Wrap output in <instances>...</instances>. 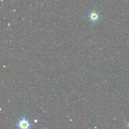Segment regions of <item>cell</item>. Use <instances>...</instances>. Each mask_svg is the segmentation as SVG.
<instances>
[{"label": "cell", "mask_w": 129, "mask_h": 129, "mask_svg": "<svg viewBox=\"0 0 129 129\" xmlns=\"http://www.w3.org/2000/svg\"><path fill=\"white\" fill-rule=\"evenodd\" d=\"M88 22L91 25H95L100 23L103 19L102 14L97 8H90L85 14Z\"/></svg>", "instance_id": "1"}, {"label": "cell", "mask_w": 129, "mask_h": 129, "mask_svg": "<svg viewBox=\"0 0 129 129\" xmlns=\"http://www.w3.org/2000/svg\"><path fill=\"white\" fill-rule=\"evenodd\" d=\"M14 125L17 128L20 129H28L33 127L32 122L26 116H22L19 117L14 122Z\"/></svg>", "instance_id": "2"}, {"label": "cell", "mask_w": 129, "mask_h": 129, "mask_svg": "<svg viewBox=\"0 0 129 129\" xmlns=\"http://www.w3.org/2000/svg\"><path fill=\"white\" fill-rule=\"evenodd\" d=\"M128 126H129V123H128Z\"/></svg>", "instance_id": "3"}]
</instances>
